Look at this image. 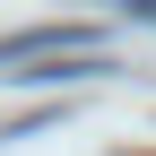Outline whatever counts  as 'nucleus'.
<instances>
[{
	"label": "nucleus",
	"mask_w": 156,
	"mask_h": 156,
	"mask_svg": "<svg viewBox=\"0 0 156 156\" xmlns=\"http://www.w3.org/2000/svg\"><path fill=\"white\" fill-rule=\"evenodd\" d=\"M122 9H130V17H139V26H156V0H122Z\"/></svg>",
	"instance_id": "nucleus-1"
}]
</instances>
